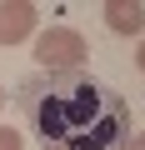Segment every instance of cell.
Masks as SVG:
<instances>
[{"instance_id": "1", "label": "cell", "mask_w": 145, "mask_h": 150, "mask_svg": "<svg viewBox=\"0 0 145 150\" xmlns=\"http://www.w3.org/2000/svg\"><path fill=\"white\" fill-rule=\"evenodd\" d=\"M20 105H25V115L35 120L45 150H70V135L85 130V125H90L100 140H115V120H120V115H110V120L95 115V110H110V105H115L95 80L50 75V80H35V85L20 90Z\"/></svg>"}, {"instance_id": "2", "label": "cell", "mask_w": 145, "mask_h": 150, "mask_svg": "<svg viewBox=\"0 0 145 150\" xmlns=\"http://www.w3.org/2000/svg\"><path fill=\"white\" fill-rule=\"evenodd\" d=\"M85 55H90V45L75 25H50L35 35V65L45 75H75L85 65Z\"/></svg>"}, {"instance_id": "3", "label": "cell", "mask_w": 145, "mask_h": 150, "mask_svg": "<svg viewBox=\"0 0 145 150\" xmlns=\"http://www.w3.org/2000/svg\"><path fill=\"white\" fill-rule=\"evenodd\" d=\"M40 25V10L30 0H0V45H20Z\"/></svg>"}, {"instance_id": "4", "label": "cell", "mask_w": 145, "mask_h": 150, "mask_svg": "<svg viewBox=\"0 0 145 150\" xmlns=\"http://www.w3.org/2000/svg\"><path fill=\"white\" fill-rule=\"evenodd\" d=\"M105 25L115 30V35H140L145 30V5L140 0H105Z\"/></svg>"}, {"instance_id": "5", "label": "cell", "mask_w": 145, "mask_h": 150, "mask_svg": "<svg viewBox=\"0 0 145 150\" xmlns=\"http://www.w3.org/2000/svg\"><path fill=\"white\" fill-rule=\"evenodd\" d=\"M0 150H25V135L15 125H0Z\"/></svg>"}, {"instance_id": "6", "label": "cell", "mask_w": 145, "mask_h": 150, "mask_svg": "<svg viewBox=\"0 0 145 150\" xmlns=\"http://www.w3.org/2000/svg\"><path fill=\"white\" fill-rule=\"evenodd\" d=\"M125 150H145V130H140V135H130V145H125Z\"/></svg>"}, {"instance_id": "7", "label": "cell", "mask_w": 145, "mask_h": 150, "mask_svg": "<svg viewBox=\"0 0 145 150\" xmlns=\"http://www.w3.org/2000/svg\"><path fill=\"white\" fill-rule=\"evenodd\" d=\"M135 65H140V70H145V40H140V50H135Z\"/></svg>"}, {"instance_id": "8", "label": "cell", "mask_w": 145, "mask_h": 150, "mask_svg": "<svg viewBox=\"0 0 145 150\" xmlns=\"http://www.w3.org/2000/svg\"><path fill=\"white\" fill-rule=\"evenodd\" d=\"M0 105H5V85H0Z\"/></svg>"}]
</instances>
